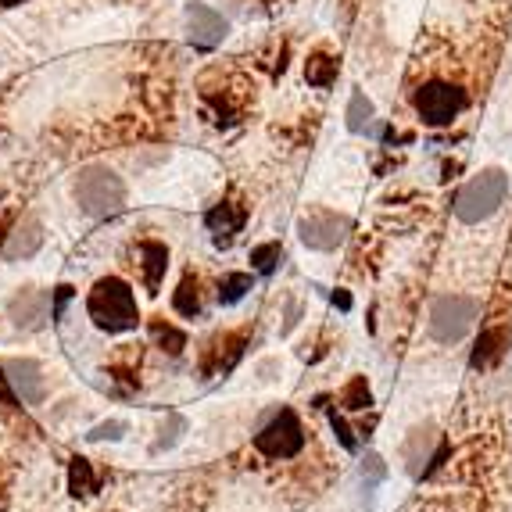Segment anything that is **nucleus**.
I'll use <instances>...</instances> for the list:
<instances>
[{
    "label": "nucleus",
    "instance_id": "1",
    "mask_svg": "<svg viewBox=\"0 0 512 512\" xmlns=\"http://www.w3.org/2000/svg\"><path fill=\"white\" fill-rule=\"evenodd\" d=\"M72 194H76L79 208L94 219H108L126 205V183L108 165H86L72 183Z\"/></svg>",
    "mask_w": 512,
    "mask_h": 512
},
{
    "label": "nucleus",
    "instance_id": "2",
    "mask_svg": "<svg viewBox=\"0 0 512 512\" xmlns=\"http://www.w3.org/2000/svg\"><path fill=\"white\" fill-rule=\"evenodd\" d=\"M86 308H90V319H94L101 330L108 333H126L137 326L140 312H137V298H133V291H129V283L115 280V276H108V280H101L90 291V301H86Z\"/></svg>",
    "mask_w": 512,
    "mask_h": 512
},
{
    "label": "nucleus",
    "instance_id": "3",
    "mask_svg": "<svg viewBox=\"0 0 512 512\" xmlns=\"http://www.w3.org/2000/svg\"><path fill=\"white\" fill-rule=\"evenodd\" d=\"M509 197V176L502 169H487L480 176H473L466 187L455 197V215L459 222H480L487 215H495L502 208V201Z\"/></svg>",
    "mask_w": 512,
    "mask_h": 512
},
{
    "label": "nucleus",
    "instance_id": "4",
    "mask_svg": "<svg viewBox=\"0 0 512 512\" xmlns=\"http://www.w3.org/2000/svg\"><path fill=\"white\" fill-rule=\"evenodd\" d=\"M477 323V301L466 294H448L437 298L430 308V337L437 344H459Z\"/></svg>",
    "mask_w": 512,
    "mask_h": 512
},
{
    "label": "nucleus",
    "instance_id": "5",
    "mask_svg": "<svg viewBox=\"0 0 512 512\" xmlns=\"http://www.w3.org/2000/svg\"><path fill=\"white\" fill-rule=\"evenodd\" d=\"M301 444H305V430H301L298 416L291 409H280L255 434V448L269 459H291V455L301 452Z\"/></svg>",
    "mask_w": 512,
    "mask_h": 512
},
{
    "label": "nucleus",
    "instance_id": "6",
    "mask_svg": "<svg viewBox=\"0 0 512 512\" xmlns=\"http://www.w3.org/2000/svg\"><path fill=\"white\" fill-rule=\"evenodd\" d=\"M466 108V94L455 83H427L416 90V111L427 126H448Z\"/></svg>",
    "mask_w": 512,
    "mask_h": 512
},
{
    "label": "nucleus",
    "instance_id": "7",
    "mask_svg": "<svg viewBox=\"0 0 512 512\" xmlns=\"http://www.w3.org/2000/svg\"><path fill=\"white\" fill-rule=\"evenodd\" d=\"M298 237L312 251H333L341 248L344 237H348V219L333 212H312L308 219L298 222Z\"/></svg>",
    "mask_w": 512,
    "mask_h": 512
},
{
    "label": "nucleus",
    "instance_id": "8",
    "mask_svg": "<svg viewBox=\"0 0 512 512\" xmlns=\"http://www.w3.org/2000/svg\"><path fill=\"white\" fill-rule=\"evenodd\" d=\"M4 380L11 384L18 402L26 405L43 402V369L33 359H8L4 362Z\"/></svg>",
    "mask_w": 512,
    "mask_h": 512
},
{
    "label": "nucleus",
    "instance_id": "9",
    "mask_svg": "<svg viewBox=\"0 0 512 512\" xmlns=\"http://www.w3.org/2000/svg\"><path fill=\"white\" fill-rule=\"evenodd\" d=\"M8 312H11V319H15V326L36 330V326H43L47 312H54V308H51V294L36 291V287H26L22 294H15V298H11Z\"/></svg>",
    "mask_w": 512,
    "mask_h": 512
},
{
    "label": "nucleus",
    "instance_id": "10",
    "mask_svg": "<svg viewBox=\"0 0 512 512\" xmlns=\"http://www.w3.org/2000/svg\"><path fill=\"white\" fill-rule=\"evenodd\" d=\"M40 244H43V222L29 215V219H22L15 226V233H11L4 255H8L11 262H18V258H33L36 251H40Z\"/></svg>",
    "mask_w": 512,
    "mask_h": 512
},
{
    "label": "nucleus",
    "instance_id": "11",
    "mask_svg": "<svg viewBox=\"0 0 512 512\" xmlns=\"http://www.w3.org/2000/svg\"><path fill=\"white\" fill-rule=\"evenodd\" d=\"M187 22H190V36L197 43H205V47H212V43H219L226 36V22L212 8H205V4H190Z\"/></svg>",
    "mask_w": 512,
    "mask_h": 512
},
{
    "label": "nucleus",
    "instance_id": "12",
    "mask_svg": "<svg viewBox=\"0 0 512 512\" xmlns=\"http://www.w3.org/2000/svg\"><path fill=\"white\" fill-rule=\"evenodd\" d=\"M169 269V251L158 240H144L140 244V273H144L147 291H158L162 287V276Z\"/></svg>",
    "mask_w": 512,
    "mask_h": 512
},
{
    "label": "nucleus",
    "instance_id": "13",
    "mask_svg": "<svg viewBox=\"0 0 512 512\" xmlns=\"http://www.w3.org/2000/svg\"><path fill=\"white\" fill-rule=\"evenodd\" d=\"M205 222L212 226L215 244H230V240L240 233V226H244V208L240 205H215Z\"/></svg>",
    "mask_w": 512,
    "mask_h": 512
},
{
    "label": "nucleus",
    "instance_id": "14",
    "mask_svg": "<svg viewBox=\"0 0 512 512\" xmlns=\"http://www.w3.org/2000/svg\"><path fill=\"white\" fill-rule=\"evenodd\" d=\"M434 430H412L409 444H405V466H409V473H419V462L430 455V444H434Z\"/></svg>",
    "mask_w": 512,
    "mask_h": 512
},
{
    "label": "nucleus",
    "instance_id": "15",
    "mask_svg": "<svg viewBox=\"0 0 512 512\" xmlns=\"http://www.w3.org/2000/svg\"><path fill=\"white\" fill-rule=\"evenodd\" d=\"M69 487H72V495H94L97 491V477H94V470H90V462L86 459H72V466H69Z\"/></svg>",
    "mask_w": 512,
    "mask_h": 512
},
{
    "label": "nucleus",
    "instance_id": "16",
    "mask_svg": "<svg viewBox=\"0 0 512 512\" xmlns=\"http://www.w3.org/2000/svg\"><path fill=\"white\" fill-rule=\"evenodd\" d=\"M251 287H255V280H251L248 273H230L226 280L219 283V301H222V305H233V301L244 298Z\"/></svg>",
    "mask_w": 512,
    "mask_h": 512
},
{
    "label": "nucleus",
    "instance_id": "17",
    "mask_svg": "<svg viewBox=\"0 0 512 512\" xmlns=\"http://www.w3.org/2000/svg\"><path fill=\"white\" fill-rule=\"evenodd\" d=\"M305 76H308V83H312V86H330L333 79H337V61L326 58V54H316V58L308 61Z\"/></svg>",
    "mask_w": 512,
    "mask_h": 512
},
{
    "label": "nucleus",
    "instance_id": "18",
    "mask_svg": "<svg viewBox=\"0 0 512 512\" xmlns=\"http://www.w3.org/2000/svg\"><path fill=\"white\" fill-rule=\"evenodd\" d=\"M369 122H373V104L366 101V94H355L348 104V129L351 133H362Z\"/></svg>",
    "mask_w": 512,
    "mask_h": 512
},
{
    "label": "nucleus",
    "instance_id": "19",
    "mask_svg": "<svg viewBox=\"0 0 512 512\" xmlns=\"http://www.w3.org/2000/svg\"><path fill=\"white\" fill-rule=\"evenodd\" d=\"M176 312L180 316H197L201 312V294H197V280H183L180 291H176Z\"/></svg>",
    "mask_w": 512,
    "mask_h": 512
},
{
    "label": "nucleus",
    "instance_id": "20",
    "mask_svg": "<svg viewBox=\"0 0 512 512\" xmlns=\"http://www.w3.org/2000/svg\"><path fill=\"white\" fill-rule=\"evenodd\" d=\"M280 258H283V248H280V244H258V248L251 251V265H255L258 273H265V276L273 273Z\"/></svg>",
    "mask_w": 512,
    "mask_h": 512
},
{
    "label": "nucleus",
    "instance_id": "21",
    "mask_svg": "<svg viewBox=\"0 0 512 512\" xmlns=\"http://www.w3.org/2000/svg\"><path fill=\"white\" fill-rule=\"evenodd\" d=\"M344 405H348V409H369V405H373V398H369V387H366V380H362V376H355V380L344 387Z\"/></svg>",
    "mask_w": 512,
    "mask_h": 512
},
{
    "label": "nucleus",
    "instance_id": "22",
    "mask_svg": "<svg viewBox=\"0 0 512 512\" xmlns=\"http://www.w3.org/2000/svg\"><path fill=\"white\" fill-rule=\"evenodd\" d=\"M154 337H158L162 344H169L172 355H180V351L187 348V337H183V333L176 330V326H169V323H154Z\"/></svg>",
    "mask_w": 512,
    "mask_h": 512
},
{
    "label": "nucleus",
    "instance_id": "23",
    "mask_svg": "<svg viewBox=\"0 0 512 512\" xmlns=\"http://www.w3.org/2000/svg\"><path fill=\"white\" fill-rule=\"evenodd\" d=\"M122 430H126V423L122 419H111V423H101V427H94V434H90V441H115V437H122Z\"/></svg>",
    "mask_w": 512,
    "mask_h": 512
},
{
    "label": "nucleus",
    "instance_id": "24",
    "mask_svg": "<svg viewBox=\"0 0 512 512\" xmlns=\"http://www.w3.org/2000/svg\"><path fill=\"white\" fill-rule=\"evenodd\" d=\"M183 430V419L180 416H169V434H165L162 427V437H158V444H154V452H162V448H169L172 441H176V434Z\"/></svg>",
    "mask_w": 512,
    "mask_h": 512
},
{
    "label": "nucleus",
    "instance_id": "25",
    "mask_svg": "<svg viewBox=\"0 0 512 512\" xmlns=\"http://www.w3.org/2000/svg\"><path fill=\"white\" fill-rule=\"evenodd\" d=\"M330 423H333V430H337V437H341V444L348 448V452H355V437H351V430H348V423H344L337 412L330 416Z\"/></svg>",
    "mask_w": 512,
    "mask_h": 512
},
{
    "label": "nucleus",
    "instance_id": "26",
    "mask_svg": "<svg viewBox=\"0 0 512 512\" xmlns=\"http://www.w3.org/2000/svg\"><path fill=\"white\" fill-rule=\"evenodd\" d=\"M69 298H72V287H58V298H54L51 316H61V312H65V305H69Z\"/></svg>",
    "mask_w": 512,
    "mask_h": 512
},
{
    "label": "nucleus",
    "instance_id": "27",
    "mask_svg": "<svg viewBox=\"0 0 512 512\" xmlns=\"http://www.w3.org/2000/svg\"><path fill=\"white\" fill-rule=\"evenodd\" d=\"M333 305L344 308V312H348V308H351V298H348V294H344V291H337V294H333Z\"/></svg>",
    "mask_w": 512,
    "mask_h": 512
},
{
    "label": "nucleus",
    "instance_id": "28",
    "mask_svg": "<svg viewBox=\"0 0 512 512\" xmlns=\"http://www.w3.org/2000/svg\"><path fill=\"white\" fill-rule=\"evenodd\" d=\"M15 4H22V0H0V8H15Z\"/></svg>",
    "mask_w": 512,
    "mask_h": 512
}]
</instances>
